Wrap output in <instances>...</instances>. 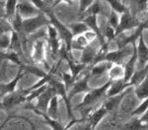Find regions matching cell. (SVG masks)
I'll list each match as a JSON object with an SVG mask.
<instances>
[{
    "label": "cell",
    "instance_id": "6da1fadb",
    "mask_svg": "<svg viewBox=\"0 0 148 130\" xmlns=\"http://www.w3.org/2000/svg\"><path fill=\"white\" fill-rule=\"evenodd\" d=\"M137 25L135 19L128 13L127 11L123 13V16L121 18V22L119 24V26L116 27V35H119L120 33H121L123 31L131 29V28L135 27Z\"/></svg>",
    "mask_w": 148,
    "mask_h": 130
},
{
    "label": "cell",
    "instance_id": "7a4b0ae2",
    "mask_svg": "<svg viewBox=\"0 0 148 130\" xmlns=\"http://www.w3.org/2000/svg\"><path fill=\"white\" fill-rule=\"evenodd\" d=\"M45 23H46V19L39 16V17L29 19V20L23 22V27L26 32H33V31L37 30L38 28L40 27Z\"/></svg>",
    "mask_w": 148,
    "mask_h": 130
},
{
    "label": "cell",
    "instance_id": "3957f363",
    "mask_svg": "<svg viewBox=\"0 0 148 130\" xmlns=\"http://www.w3.org/2000/svg\"><path fill=\"white\" fill-rule=\"evenodd\" d=\"M51 19L52 24L54 25V27H56V29L60 32V34L62 35V37H64V39H65V42H66V44H67V46H69L71 44H72V37H73L72 33H70V31L66 29L65 27H63L58 21L56 20V18H54L52 15L51 16Z\"/></svg>",
    "mask_w": 148,
    "mask_h": 130
},
{
    "label": "cell",
    "instance_id": "277c9868",
    "mask_svg": "<svg viewBox=\"0 0 148 130\" xmlns=\"http://www.w3.org/2000/svg\"><path fill=\"white\" fill-rule=\"evenodd\" d=\"M137 60V52H134L131 58L127 61L125 65V82L126 84H128V82L130 81L132 75L135 72V63ZM130 85V84H128Z\"/></svg>",
    "mask_w": 148,
    "mask_h": 130
},
{
    "label": "cell",
    "instance_id": "5b68a950",
    "mask_svg": "<svg viewBox=\"0 0 148 130\" xmlns=\"http://www.w3.org/2000/svg\"><path fill=\"white\" fill-rule=\"evenodd\" d=\"M110 85H111V83H108V84H106L104 87H101L100 89H97V90H95V91H93L92 93L88 94V96L85 98V101H84V103H83V105H89V103H93V101H95L96 100H98V99L106 92V90L109 88Z\"/></svg>",
    "mask_w": 148,
    "mask_h": 130
},
{
    "label": "cell",
    "instance_id": "8992f818",
    "mask_svg": "<svg viewBox=\"0 0 148 130\" xmlns=\"http://www.w3.org/2000/svg\"><path fill=\"white\" fill-rule=\"evenodd\" d=\"M137 59L139 60L140 66L144 65L148 61V47L144 44L142 39H139V44L137 47Z\"/></svg>",
    "mask_w": 148,
    "mask_h": 130
},
{
    "label": "cell",
    "instance_id": "52a82bcc",
    "mask_svg": "<svg viewBox=\"0 0 148 130\" xmlns=\"http://www.w3.org/2000/svg\"><path fill=\"white\" fill-rule=\"evenodd\" d=\"M147 70H148V68L145 67V68H140L139 71L134 72V74L132 75V77H131L130 81L128 82V84L130 85L139 84V83L143 81V79H144L145 75H146V73H147Z\"/></svg>",
    "mask_w": 148,
    "mask_h": 130
},
{
    "label": "cell",
    "instance_id": "ba28073f",
    "mask_svg": "<svg viewBox=\"0 0 148 130\" xmlns=\"http://www.w3.org/2000/svg\"><path fill=\"white\" fill-rule=\"evenodd\" d=\"M126 85L128 86V84H126L125 81H116L112 83V87L108 92V96H116V95H118L120 92L123 91V89Z\"/></svg>",
    "mask_w": 148,
    "mask_h": 130
},
{
    "label": "cell",
    "instance_id": "9c48e42d",
    "mask_svg": "<svg viewBox=\"0 0 148 130\" xmlns=\"http://www.w3.org/2000/svg\"><path fill=\"white\" fill-rule=\"evenodd\" d=\"M125 96V93H123L121 95V96H113V98L111 99V100H109L106 103V105H105V108H107L108 110H114V108H116L118 105L120 103L121 100L123 99V97Z\"/></svg>",
    "mask_w": 148,
    "mask_h": 130
},
{
    "label": "cell",
    "instance_id": "30bf717a",
    "mask_svg": "<svg viewBox=\"0 0 148 130\" xmlns=\"http://www.w3.org/2000/svg\"><path fill=\"white\" fill-rule=\"evenodd\" d=\"M125 57V53L123 51H114V52L108 53L106 55V60L109 62H120Z\"/></svg>",
    "mask_w": 148,
    "mask_h": 130
},
{
    "label": "cell",
    "instance_id": "8fae6325",
    "mask_svg": "<svg viewBox=\"0 0 148 130\" xmlns=\"http://www.w3.org/2000/svg\"><path fill=\"white\" fill-rule=\"evenodd\" d=\"M42 56H44V46H42V42H38L35 46L34 58H35V60L40 61L42 59Z\"/></svg>",
    "mask_w": 148,
    "mask_h": 130
},
{
    "label": "cell",
    "instance_id": "7c38bea8",
    "mask_svg": "<svg viewBox=\"0 0 148 130\" xmlns=\"http://www.w3.org/2000/svg\"><path fill=\"white\" fill-rule=\"evenodd\" d=\"M87 27L88 26L84 23H77V24H74V25L71 26V29H72L73 34L81 35V34H84L86 31L88 30Z\"/></svg>",
    "mask_w": 148,
    "mask_h": 130
},
{
    "label": "cell",
    "instance_id": "4fadbf2b",
    "mask_svg": "<svg viewBox=\"0 0 148 130\" xmlns=\"http://www.w3.org/2000/svg\"><path fill=\"white\" fill-rule=\"evenodd\" d=\"M107 1L111 4V6L113 7V9L116 13H125V12H126V8L119 0H107Z\"/></svg>",
    "mask_w": 148,
    "mask_h": 130
},
{
    "label": "cell",
    "instance_id": "5bb4252c",
    "mask_svg": "<svg viewBox=\"0 0 148 130\" xmlns=\"http://www.w3.org/2000/svg\"><path fill=\"white\" fill-rule=\"evenodd\" d=\"M136 95L139 99H144L148 96V80H146L143 84H141L140 87H138Z\"/></svg>",
    "mask_w": 148,
    "mask_h": 130
},
{
    "label": "cell",
    "instance_id": "9a60e30c",
    "mask_svg": "<svg viewBox=\"0 0 148 130\" xmlns=\"http://www.w3.org/2000/svg\"><path fill=\"white\" fill-rule=\"evenodd\" d=\"M88 42L87 39L85 37V35H79L78 37H76L75 41H72V46L75 47V48H81L83 46H86L88 44Z\"/></svg>",
    "mask_w": 148,
    "mask_h": 130
},
{
    "label": "cell",
    "instance_id": "2e32d148",
    "mask_svg": "<svg viewBox=\"0 0 148 130\" xmlns=\"http://www.w3.org/2000/svg\"><path fill=\"white\" fill-rule=\"evenodd\" d=\"M85 24L89 28H91V29L94 31V32L99 33V30H98V27H97L96 17H95V15H89V16H88V17L85 19Z\"/></svg>",
    "mask_w": 148,
    "mask_h": 130
},
{
    "label": "cell",
    "instance_id": "e0dca14e",
    "mask_svg": "<svg viewBox=\"0 0 148 130\" xmlns=\"http://www.w3.org/2000/svg\"><path fill=\"white\" fill-rule=\"evenodd\" d=\"M87 90H88L87 79L85 78V79L81 80V81L78 83V84H76L75 86H74L73 92H74V94H76V93H82V92L87 91Z\"/></svg>",
    "mask_w": 148,
    "mask_h": 130
},
{
    "label": "cell",
    "instance_id": "ac0fdd59",
    "mask_svg": "<svg viewBox=\"0 0 148 130\" xmlns=\"http://www.w3.org/2000/svg\"><path fill=\"white\" fill-rule=\"evenodd\" d=\"M107 110H107L106 108H101V110H97L96 113H95V114L92 116V123L93 124H97L98 122L102 119V117L106 114Z\"/></svg>",
    "mask_w": 148,
    "mask_h": 130
},
{
    "label": "cell",
    "instance_id": "d6986e66",
    "mask_svg": "<svg viewBox=\"0 0 148 130\" xmlns=\"http://www.w3.org/2000/svg\"><path fill=\"white\" fill-rule=\"evenodd\" d=\"M18 9L21 14H25V15H29V14H32L35 12V9L28 4H19Z\"/></svg>",
    "mask_w": 148,
    "mask_h": 130
},
{
    "label": "cell",
    "instance_id": "ffe728a7",
    "mask_svg": "<svg viewBox=\"0 0 148 130\" xmlns=\"http://www.w3.org/2000/svg\"><path fill=\"white\" fill-rule=\"evenodd\" d=\"M5 8H6L7 14H8L9 16L13 15L16 9V0H7Z\"/></svg>",
    "mask_w": 148,
    "mask_h": 130
},
{
    "label": "cell",
    "instance_id": "44dd1931",
    "mask_svg": "<svg viewBox=\"0 0 148 130\" xmlns=\"http://www.w3.org/2000/svg\"><path fill=\"white\" fill-rule=\"evenodd\" d=\"M12 25H13V28L16 31H19L21 29V27L23 26V22H22V19H21L20 14L17 13L14 17L13 21H12Z\"/></svg>",
    "mask_w": 148,
    "mask_h": 130
},
{
    "label": "cell",
    "instance_id": "7402d4cb",
    "mask_svg": "<svg viewBox=\"0 0 148 130\" xmlns=\"http://www.w3.org/2000/svg\"><path fill=\"white\" fill-rule=\"evenodd\" d=\"M121 74H125V72H123V68H121V66H114V67L111 68V76L113 78H118L121 76Z\"/></svg>",
    "mask_w": 148,
    "mask_h": 130
},
{
    "label": "cell",
    "instance_id": "603a6c76",
    "mask_svg": "<svg viewBox=\"0 0 148 130\" xmlns=\"http://www.w3.org/2000/svg\"><path fill=\"white\" fill-rule=\"evenodd\" d=\"M148 108V98L145 100L144 101H143V103H141L138 108H136V110H134V114H136V115H139V114H141V113H143L144 112H146V110Z\"/></svg>",
    "mask_w": 148,
    "mask_h": 130
},
{
    "label": "cell",
    "instance_id": "cb8c5ba5",
    "mask_svg": "<svg viewBox=\"0 0 148 130\" xmlns=\"http://www.w3.org/2000/svg\"><path fill=\"white\" fill-rule=\"evenodd\" d=\"M21 76V73H19V75H18V77H17V79H15L13 82L10 83V84H8V85H6V86H4L3 87V89H2V91H3V93H7V92H11V91H13L14 88H15V86H16V84H17V81L19 80V78H20Z\"/></svg>",
    "mask_w": 148,
    "mask_h": 130
},
{
    "label": "cell",
    "instance_id": "d4e9b609",
    "mask_svg": "<svg viewBox=\"0 0 148 130\" xmlns=\"http://www.w3.org/2000/svg\"><path fill=\"white\" fill-rule=\"evenodd\" d=\"M119 21H120V19H119V16L118 14H116V12L114 11L113 13L111 14V16H110V23H111L112 27L114 28H116L119 26Z\"/></svg>",
    "mask_w": 148,
    "mask_h": 130
},
{
    "label": "cell",
    "instance_id": "484cf974",
    "mask_svg": "<svg viewBox=\"0 0 148 130\" xmlns=\"http://www.w3.org/2000/svg\"><path fill=\"white\" fill-rule=\"evenodd\" d=\"M56 106H57V99L54 97V98L51 99V103H49V112L52 115V117L56 116Z\"/></svg>",
    "mask_w": 148,
    "mask_h": 130
},
{
    "label": "cell",
    "instance_id": "4316f807",
    "mask_svg": "<svg viewBox=\"0 0 148 130\" xmlns=\"http://www.w3.org/2000/svg\"><path fill=\"white\" fill-rule=\"evenodd\" d=\"M93 58H94V53H93V51L92 50H86L84 52V54H83L82 61H83V63H87V62L92 61Z\"/></svg>",
    "mask_w": 148,
    "mask_h": 130
},
{
    "label": "cell",
    "instance_id": "83f0119b",
    "mask_svg": "<svg viewBox=\"0 0 148 130\" xmlns=\"http://www.w3.org/2000/svg\"><path fill=\"white\" fill-rule=\"evenodd\" d=\"M70 67L71 71H72L73 76H76L78 73H80V71L82 70V68L84 67V65H80V64H74V63H70Z\"/></svg>",
    "mask_w": 148,
    "mask_h": 130
},
{
    "label": "cell",
    "instance_id": "f1b7e54d",
    "mask_svg": "<svg viewBox=\"0 0 148 130\" xmlns=\"http://www.w3.org/2000/svg\"><path fill=\"white\" fill-rule=\"evenodd\" d=\"M84 35H85L86 39H87V41L90 42L94 41V39L96 37V33L91 32V31H86L84 33Z\"/></svg>",
    "mask_w": 148,
    "mask_h": 130
},
{
    "label": "cell",
    "instance_id": "f546056e",
    "mask_svg": "<svg viewBox=\"0 0 148 130\" xmlns=\"http://www.w3.org/2000/svg\"><path fill=\"white\" fill-rule=\"evenodd\" d=\"M56 28H54V27H49V41L56 39L57 33H56Z\"/></svg>",
    "mask_w": 148,
    "mask_h": 130
},
{
    "label": "cell",
    "instance_id": "4dcf8cb0",
    "mask_svg": "<svg viewBox=\"0 0 148 130\" xmlns=\"http://www.w3.org/2000/svg\"><path fill=\"white\" fill-rule=\"evenodd\" d=\"M107 68V65H102V66H97L93 69V74L94 75H99V74H102L103 72H105Z\"/></svg>",
    "mask_w": 148,
    "mask_h": 130
},
{
    "label": "cell",
    "instance_id": "1f68e13d",
    "mask_svg": "<svg viewBox=\"0 0 148 130\" xmlns=\"http://www.w3.org/2000/svg\"><path fill=\"white\" fill-rule=\"evenodd\" d=\"M100 11H101V8H100V6L98 3H95L94 5L91 6V8L89 9V12L91 13L90 15H96V14L100 13Z\"/></svg>",
    "mask_w": 148,
    "mask_h": 130
},
{
    "label": "cell",
    "instance_id": "d6a6232c",
    "mask_svg": "<svg viewBox=\"0 0 148 130\" xmlns=\"http://www.w3.org/2000/svg\"><path fill=\"white\" fill-rule=\"evenodd\" d=\"M116 35V33L114 32V27H108L106 29V37H109V39H113Z\"/></svg>",
    "mask_w": 148,
    "mask_h": 130
},
{
    "label": "cell",
    "instance_id": "836d02e7",
    "mask_svg": "<svg viewBox=\"0 0 148 130\" xmlns=\"http://www.w3.org/2000/svg\"><path fill=\"white\" fill-rule=\"evenodd\" d=\"M10 44V39L8 37V35L6 34H4L1 37V46L2 47H6L7 46H9Z\"/></svg>",
    "mask_w": 148,
    "mask_h": 130
},
{
    "label": "cell",
    "instance_id": "e575fe53",
    "mask_svg": "<svg viewBox=\"0 0 148 130\" xmlns=\"http://www.w3.org/2000/svg\"><path fill=\"white\" fill-rule=\"evenodd\" d=\"M51 49H52V51H53L54 53H56V51L58 50V46H59V44H58V42H57V39H51Z\"/></svg>",
    "mask_w": 148,
    "mask_h": 130
},
{
    "label": "cell",
    "instance_id": "d590c367",
    "mask_svg": "<svg viewBox=\"0 0 148 130\" xmlns=\"http://www.w3.org/2000/svg\"><path fill=\"white\" fill-rule=\"evenodd\" d=\"M28 70L31 71V72L35 73V74L37 75H40V76H44V73L40 71V69H39V68H36V67H33V66H30V67H28Z\"/></svg>",
    "mask_w": 148,
    "mask_h": 130
},
{
    "label": "cell",
    "instance_id": "8d00e7d4",
    "mask_svg": "<svg viewBox=\"0 0 148 130\" xmlns=\"http://www.w3.org/2000/svg\"><path fill=\"white\" fill-rule=\"evenodd\" d=\"M92 0H80V6H81V10H85L88 6L90 5Z\"/></svg>",
    "mask_w": 148,
    "mask_h": 130
},
{
    "label": "cell",
    "instance_id": "74e56055",
    "mask_svg": "<svg viewBox=\"0 0 148 130\" xmlns=\"http://www.w3.org/2000/svg\"><path fill=\"white\" fill-rule=\"evenodd\" d=\"M31 1H32L38 8H44L45 5H44V1H42V0H31Z\"/></svg>",
    "mask_w": 148,
    "mask_h": 130
},
{
    "label": "cell",
    "instance_id": "f35d334b",
    "mask_svg": "<svg viewBox=\"0 0 148 130\" xmlns=\"http://www.w3.org/2000/svg\"><path fill=\"white\" fill-rule=\"evenodd\" d=\"M63 79H64V81H65L66 85H69L71 82L73 81V77L70 76V75H67V74H64L63 75Z\"/></svg>",
    "mask_w": 148,
    "mask_h": 130
},
{
    "label": "cell",
    "instance_id": "ab89813d",
    "mask_svg": "<svg viewBox=\"0 0 148 130\" xmlns=\"http://www.w3.org/2000/svg\"><path fill=\"white\" fill-rule=\"evenodd\" d=\"M6 58L10 59V60L14 61V62H17V63L19 62L18 57H17V55H16L15 53H11V54H9V55H7V56H6Z\"/></svg>",
    "mask_w": 148,
    "mask_h": 130
},
{
    "label": "cell",
    "instance_id": "60d3db41",
    "mask_svg": "<svg viewBox=\"0 0 148 130\" xmlns=\"http://www.w3.org/2000/svg\"><path fill=\"white\" fill-rule=\"evenodd\" d=\"M141 121H144V122H147L148 123V112L145 113V115L141 118Z\"/></svg>",
    "mask_w": 148,
    "mask_h": 130
},
{
    "label": "cell",
    "instance_id": "b9f144b4",
    "mask_svg": "<svg viewBox=\"0 0 148 130\" xmlns=\"http://www.w3.org/2000/svg\"><path fill=\"white\" fill-rule=\"evenodd\" d=\"M62 1H65L66 3H68V4H71V0H62Z\"/></svg>",
    "mask_w": 148,
    "mask_h": 130
},
{
    "label": "cell",
    "instance_id": "7bdbcfd3",
    "mask_svg": "<svg viewBox=\"0 0 148 130\" xmlns=\"http://www.w3.org/2000/svg\"><path fill=\"white\" fill-rule=\"evenodd\" d=\"M46 1H51V0H46Z\"/></svg>",
    "mask_w": 148,
    "mask_h": 130
}]
</instances>
